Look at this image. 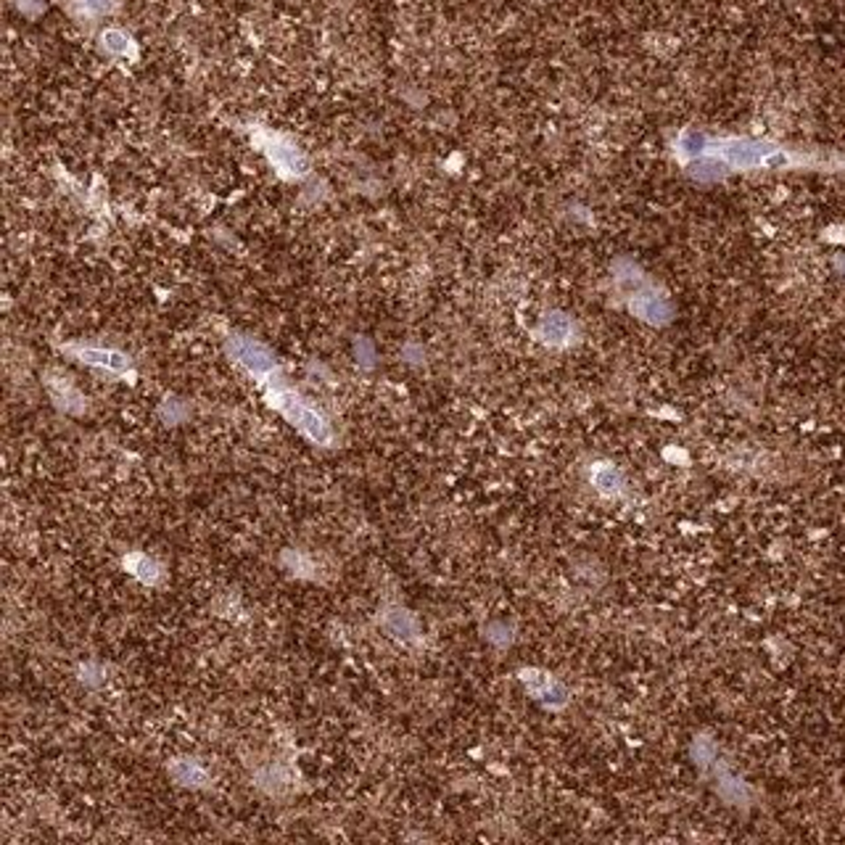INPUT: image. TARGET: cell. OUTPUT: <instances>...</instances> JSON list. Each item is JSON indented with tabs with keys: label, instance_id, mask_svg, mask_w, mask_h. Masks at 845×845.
I'll return each instance as SVG.
<instances>
[{
	"label": "cell",
	"instance_id": "7a4b0ae2",
	"mask_svg": "<svg viewBox=\"0 0 845 845\" xmlns=\"http://www.w3.org/2000/svg\"><path fill=\"white\" fill-rule=\"evenodd\" d=\"M228 355L241 364L246 372H251L256 378H270L272 372H278L275 355L264 344H259V341H254L248 336H231L228 339Z\"/></svg>",
	"mask_w": 845,
	"mask_h": 845
},
{
	"label": "cell",
	"instance_id": "8992f818",
	"mask_svg": "<svg viewBox=\"0 0 845 845\" xmlns=\"http://www.w3.org/2000/svg\"><path fill=\"white\" fill-rule=\"evenodd\" d=\"M124 568H127L135 579H140L143 584H148V587H156V584H161V579H164V568H161L153 558H148L145 552H129V555L124 558Z\"/></svg>",
	"mask_w": 845,
	"mask_h": 845
},
{
	"label": "cell",
	"instance_id": "7c38bea8",
	"mask_svg": "<svg viewBox=\"0 0 845 845\" xmlns=\"http://www.w3.org/2000/svg\"><path fill=\"white\" fill-rule=\"evenodd\" d=\"M101 43H104V48H106L109 53H117V56H127V53H129V48H132V40H129L121 29H109V32H104Z\"/></svg>",
	"mask_w": 845,
	"mask_h": 845
},
{
	"label": "cell",
	"instance_id": "8fae6325",
	"mask_svg": "<svg viewBox=\"0 0 845 845\" xmlns=\"http://www.w3.org/2000/svg\"><path fill=\"white\" fill-rule=\"evenodd\" d=\"M590 479H592V486H595L600 494H605V497H618V494L623 491V476H621L613 466H607V463H598V466L592 468Z\"/></svg>",
	"mask_w": 845,
	"mask_h": 845
},
{
	"label": "cell",
	"instance_id": "9c48e42d",
	"mask_svg": "<svg viewBox=\"0 0 845 845\" xmlns=\"http://www.w3.org/2000/svg\"><path fill=\"white\" fill-rule=\"evenodd\" d=\"M383 626H386V631H388L391 637L404 639V642H412V639L418 637V621H415L407 610H402V607L388 610V613L383 615Z\"/></svg>",
	"mask_w": 845,
	"mask_h": 845
},
{
	"label": "cell",
	"instance_id": "277c9868",
	"mask_svg": "<svg viewBox=\"0 0 845 845\" xmlns=\"http://www.w3.org/2000/svg\"><path fill=\"white\" fill-rule=\"evenodd\" d=\"M67 355H72L77 363L90 364V367H98V370H106L112 375H124L129 370V357L121 355L117 349H106V347H82V344H72L67 347Z\"/></svg>",
	"mask_w": 845,
	"mask_h": 845
},
{
	"label": "cell",
	"instance_id": "ba28073f",
	"mask_svg": "<svg viewBox=\"0 0 845 845\" xmlns=\"http://www.w3.org/2000/svg\"><path fill=\"white\" fill-rule=\"evenodd\" d=\"M571 320L566 317V315H560V312H552V315H547L544 320H542V325H539V336H542V341L544 344H552V347H563L568 339H571Z\"/></svg>",
	"mask_w": 845,
	"mask_h": 845
},
{
	"label": "cell",
	"instance_id": "52a82bcc",
	"mask_svg": "<svg viewBox=\"0 0 845 845\" xmlns=\"http://www.w3.org/2000/svg\"><path fill=\"white\" fill-rule=\"evenodd\" d=\"M169 774L183 787H204L209 782V771L193 758H177L169 763Z\"/></svg>",
	"mask_w": 845,
	"mask_h": 845
},
{
	"label": "cell",
	"instance_id": "3957f363",
	"mask_svg": "<svg viewBox=\"0 0 845 845\" xmlns=\"http://www.w3.org/2000/svg\"><path fill=\"white\" fill-rule=\"evenodd\" d=\"M262 151L267 153V159L272 161V167L283 177H304L307 175V159L286 137H272L270 135L267 140H262Z\"/></svg>",
	"mask_w": 845,
	"mask_h": 845
},
{
	"label": "cell",
	"instance_id": "6da1fadb",
	"mask_svg": "<svg viewBox=\"0 0 845 845\" xmlns=\"http://www.w3.org/2000/svg\"><path fill=\"white\" fill-rule=\"evenodd\" d=\"M267 399H270V404H272L296 431H301L309 442L323 444V447H328V444L333 442V431H331L328 418H325L320 410H315L307 399H301L296 391H291V388H286V386H270Z\"/></svg>",
	"mask_w": 845,
	"mask_h": 845
},
{
	"label": "cell",
	"instance_id": "4fadbf2b",
	"mask_svg": "<svg viewBox=\"0 0 845 845\" xmlns=\"http://www.w3.org/2000/svg\"><path fill=\"white\" fill-rule=\"evenodd\" d=\"M77 5H80V11L85 16H101V13L109 11L112 0H77Z\"/></svg>",
	"mask_w": 845,
	"mask_h": 845
},
{
	"label": "cell",
	"instance_id": "5bb4252c",
	"mask_svg": "<svg viewBox=\"0 0 845 845\" xmlns=\"http://www.w3.org/2000/svg\"><path fill=\"white\" fill-rule=\"evenodd\" d=\"M357 357H363V363H370V357H372V352H370V347H367V341H360V344H357Z\"/></svg>",
	"mask_w": 845,
	"mask_h": 845
},
{
	"label": "cell",
	"instance_id": "5b68a950",
	"mask_svg": "<svg viewBox=\"0 0 845 845\" xmlns=\"http://www.w3.org/2000/svg\"><path fill=\"white\" fill-rule=\"evenodd\" d=\"M520 682H523L526 690H528L539 703H544V706L558 708V706L566 703V690H563V685H560L555 677H550V674H544V671H539V669H523V671H520Z\"/></svg>",
	"mask_w": 845,
	"mask_h": 845
},
{
	"label": "cell",
	"instance_id": "30bf717a",
	"mask_svg": "<svg viewBox=\"0 0 845 845\" xmlns=\"http://www.w3.org/2000/svg\"><path fill=\"white\" fill-rule=\"evenodd\" d=\"M48 388H51V394H53V399H56L59 407H64V410H69V412H80V410H82L85 399H82V394H80L67 378L51 375V378H48Z\"/></svg>",
	"mask_w": 845,
	"mask_h": 845
}]
</instances>
